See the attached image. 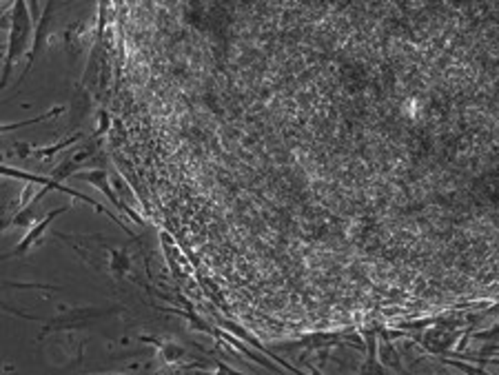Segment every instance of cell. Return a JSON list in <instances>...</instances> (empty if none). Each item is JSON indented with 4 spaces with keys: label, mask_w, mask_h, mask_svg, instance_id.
Listing matches in <instances>:
<instances>
[{
    "label": "cell",
    "mask_w": 499,
    "mask_h": 375,
    "mask_svg": "<svg viewBox=\"0 0 499 375\" xmlns=\"http://www.w3.org/2000/svg\"><path fill=\"white\" fill-rule=\"evenodd\" d=\"M27 34H29V16H27V7H25V0H18V3H16V9H13V23H11V38H9V52H7L5 80H7V76H9L11 62L25 52Z\"/></svg>",
    "instance_id": "obj_1"
},
{
    "label": "cell",
    "mask_w": 499,
    "mask_h": 375,
    "mask_svg": "<svg viewBox=\"0 0 499 375\" xmlns=\"http://www.w3.org/2000/svg\"><path fill=\"white\" fill-rule=\"evenodd\" d=\"M74 178L76 180H85V183H89V185H93V187H98L100 191H103L107 198L111 200V204L118 209V211H122V214H127L133 222L136 224H144V220L136 214V211H131L120 198H118V193H115L113 189H111V185H109V175H107V171L105 169H87V171H78V173H74Z\"/></svg>",
    "instance_id": "obj_2"
},
{
    "label": "cell",
    "mask_w": 499,
    "mask_h": 375,
    "mask_svg": "<svg viewBox=\"0 0 499 375\" xmlns=\"http://www.w3.org/2000/svg\"><path fill=\"white\" fill-rule=\"evenodd\" d=\"M71 207L69 204H64V207H58V209H52L49 211V214H45V218H40V220H36L31 224V229L25 233V238L16 244V249H13V253L11 255H25L33 244H36L42 236H45V231L49 229V226H52V222L58 218V216H62V214H67V211H69Z\"/></svg>",
    "instance_id": "obj_3"
},
{
    "label": "cell",
    "mask_w": 499,
    "mask_h": 375,
    "mask_svg": "<svg viewBox=\"0 0 499 375\" xmlns=\"http://www.w3.org/2000/svg\"><path fill=\"white\" fill-rule=\"evenodd\" d=\"M82 138V134H76V136H71V138H67V140H62V142H58V144H54V146H42V149H36V151H31V156L33 158H52V156H56V154H60L62 149H67V146H71V144H76L78 140Z\"/></svg>",
    "instance_id": "obj_4"
}]
</instances>
